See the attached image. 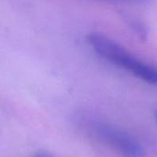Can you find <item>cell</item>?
Returning <instances> with one entry per match:
<instances>
[{
  "mask_svg": "<svg viewBox=\"0 0 157 157\" xmlns=\"http://www.w3.org/2000/svg\"><path fill=\"white\" fill-rule=\"evenodd\" d=\"M118 1H138V2H144L147 1V0H118Z\"/></svg>",
  "mask_w": 157,
  "mask_h": 157,
  "instance_id": "4",
  "label": "cell"
},
{
  "mask_svg": "<svg viewBox=\"0 0 157 157\" xmlns=\"http://www.w3.org/2000/svg\"><path fill=\"white\" fill-rule=\"evenodd\" d=\"M35 157H51V156L49 154H47V153H44V152H39V153L36 154Z\"/></svg>",
  "mask_w": 157,
  "mask_h": 157,
  "instance_id": "3",
  "label": "cell"
},
{
  "mask_svg": "<svg viewBox=\"0 0 157 157\" xmlns=\"http://www.w3.org/2000/svg\"><path fill=\"white\" fill-rule=\"evenodd\" d=\"M98 134L117 149L127 157H141L143 154L140 145L127 133L107 124H98L96 126Z\"/></svg>",
  "mask_w": 157,
  "mask_h": 157,
  "instance_id": "2",
  "label": "cell"
},
{
  "mask_svg": "<svg viewBox=\"0 0 157 157\" xmlns=\"http://www.w3.org/2000/svg\"><path fill=\"white\" fill-rule=\"evenodd\" d=\"M155 118H156V121H157V111L155 112Z\"/></svg>",
  "mask_w": 157,
  "mask_h": 157,
  "instance_id": "5",
  "label": "cell"
},
{
  "mask_svg": "<svg viewBox=\"0 0 157 157\" xmlns=\"http://www.w3.org/2000/svg\"><path fill=\"white\" fill-rule=\"evenodd\" d=\"M88 41L94 51L103 58L124 68L151 84L157 85V68L140 61L120 44L99 33H93Z\"/></svg>",
  "mask_w": 157,
  "mask_h": 157,
  "instance_id": "1",
  "label": "cell"
}]
</instances>
